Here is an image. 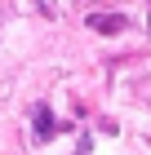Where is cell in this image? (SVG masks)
Segmentation results:
<instances>
[{
  "mask_svg": "<svg viewBox=\"0 0 151 155\" xmlns=\"http://www.w3.org/2000/svg\"><path fill=\"white\" fill-rule=\"evenodd\" d=\"M49 133H53V115L45 107H36V137H49Z\"/></svg>",
  "mask_w": 151,
  "mask_h": 155,
  "instance_id": "7a4b0ae2",
  "label": "cell"
},
{
  "mask_svg": "<svg viewBox=\"0 0 151 155\" xmlns=\"http://www.w3.org/2000/svg\"><path fill=\"white\" fill-rule=\"evenodd\" d=\"M89 27H93V31H120V27H125V18H120V13H93Z\"/></svg>",
  "mask_w": 151,
  "mask_h": 155,
  "instance_id": "6da1fadb",
  "label": "cell"
}]
</instances>
